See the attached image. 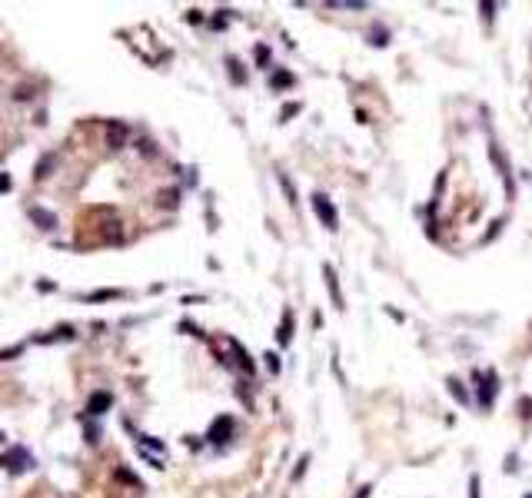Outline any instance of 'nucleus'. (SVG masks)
Returning a JSON list of instances; mask_svg holds the SVG:
<instances>
[{
	"label": "nucleus",
	"mask_w": 532,
	"mask_h": 498,
	"mask_svg": "<svg viewBox=\"0 0 532 498\" xmlns=\"http://www.w3.org/2000/svg\"><path fill=\"white\" fill-rule=\"evenodd\" d=\"M0 465H3L10 475H20V472H27V468L33 465V458H30V452H27L23 445H10L7 452L0 455Z\"/></svg>",
	"instance_id": "nucleus-1"
},
{
	"label": "nucleus",
	"mask_w": 532,
	"mask_h": 498,
	"mask_svg": "<svg viewBox=\"0 0 532 498\" xmlns=\"http://www.w3.org/2000/svg\"><path fill=\"white\" fill-rule=\"evenodd\" d=\"M313 213L320 216V222L326 226V229H336L339 226V216H336V206H332V199L326 196V193H313Z\"/></svg>",
	"instance_id": "nucleus-2"
},
{
	"label": "nucleus",
	"mask_w": 532,
	"mask_h": 498,
	"mask_svg": "<svg viewBox=\"0 0 532 498\" xmlns=\"http://www.w3.org/2000/svg\"><path fill=\"white\" fill-rule=\"evenodd\" d=\"M472 379H476V395H479V405L482 409H489L492 405V398H496V372H472Z\"/></svg>",
	"instance_id": "nucleus-3"
},
{
	"label": "nucleus",
	"mask_w": 532,
	"mask_h": 498,
	"mask_svg": "<svg viewBox=\"0 0 532 498\" xmlns=\"http://www.w3.org/2000/svg\"><path fill=\"white\" fill-rule=\"evenodd\" d=\"M233 429H236V422H233V415H216V419L210 422V429H206V442H213V445H223V442H230Z\"/></svg>",
	"instance_id": "nucleus-4"
},
{
	"label": "nucleus",
	"mask_w": 532,
	"mask_h": 498,
	"mask_svg": "<svg viewBox=\"0 0 532 498\" xmlns=\"http://www.w3.org/2000/svg\"><path fill=\"white\" fill-rule=\"evenodd\" d=\"M27 220H30L37 229H44V232H54L57 229V213L44 210V206H30V210H27Z\"/></svg>",
	"instance_id": "nucleus-5"
},
{
	"label": "nucleus",
	"mask_w": 532,
	"mask_h": 498,
	"mask_svg": "<svg viewBox=\"0 0 532 498\" xmlns=\"http://www.w3.org/2000/svg\"><path fill=\"white\" fill-rule=\"evenodd\" d=\"M113 409V392H107V388H100V392H93L87 402V415L90 419H97V415H103V412Z\"/></svg>",
	"instance_id": "nucleus-6"
},
{
	"label": "nucleus",
	"mask_w": 532,
	"mask_h": 498,
	"mask_svg": "<svg viewBox=\"0 0 532 498\" xmlns=\"http://www.w3.org/2000/svg\"><path fill=\"white\" fill-rule=\"evenodd\" d=\"M127 140H130V126H127V123H120V120L107 123V146H110V150L127 146Z\"/></svg>",
	"instance_id": "nucleus-7"
},
{
	"label": "nucleus",
	"mask_w": 532,
	"mask_h": 498,
	"mask_svg": "<svg viewBox=\"0 0 532 498\" xmlns=\"http://www.w3.org/2000/svg\"><path fill=\"white\" fill-rule=\"evenodd\" d=\"M323 276H326V289H330V299H332V306H336V309H346V302H343V292H339V279H336V269H332L330 263L323 266Z\"/></svg>",
	"instance_id": "nucleus-8"
},
{
	"label": "nucleus",
	"mask_w": 532,
	"mask_h": 498,
	"mask_svg": "<svg viewBox=\"0 0 532 498\" xmlns=\"http://www.w3.org/2000/svg\"><path fill=\"white\" fill-rule=\"evenodd\" d=\"M230 349L236 352V362H240V369H243V372H250V376H256V362L250 359V352H246L243 345H240V339H230Z\"/></svg>",
	"instance_id": "nucleus-9"
},
{
	"label": "nucleus",
	"mask_w": 532,
	"mask_h": 498,
	"mask_svg": "<svg viewBox=\"0 0 532 498\" xmlns=\"http://www.w3.org/2000/svg\"><path fill=\"white\" fill-rule=\"evenodd\" d=\"M276 342L283 345V349L293 342V309L283 312V322H279V329H276Z\"/></svg>",
	"instance_id": "nucleus-10"
},
{
	"label": "nucleus",
	"mask_w": 532,
	"mask_h": 498,
	"mask_svg": "<svg viewBox=\"0 0 532 498\" xmlns=\"http://www.w3.org/2000/svg\"><path fill=\"white\" fill-rule=\"evenodd\" d=\"M80 299L83 302H110V299H123V289H97V292H87Z\"/></svg>",
	"instance_id": "nucleus-11"
},
{
	"label": "nucleus",
	"mask_w": 532,
	"mask_h": 498,
	"mask_svg": "<svg viewBox=\"0 0 532 498\" xmlns=\"http://www.w3.org/2000/svg\"><path fill=\"white\" fill-rule=\"evenodd\" d=\"M226 66H230V80L233 83H236V87H246V70H243V63H240V60H236V56H230V60H226Z\"/></svg>",
	"instance_id": "nucleus-12"
},
{
	"label": "nucleus",
	"mask_w": 532,
	"mask_h": 498,
	"mask_svg": "<svg viewBox=\"0 0 532 498\" xmlns=\"http://www.w3.org/2000/svg\"><path fill=\"white\" fill-rule=\"evenodd\" d=\"M269 87H273V90H286V87H296V77H293L289 70H276V73L269 77Z\"/></svg>",
	"instance_id": "nucleus-13"
},
{
	"label": "nucleus",
	"mask_w": 532,
	"mask_h": 498,
	"mask_svg": "<svg viewBox=\"0 0 532 498\" xmlns=\"http://www.w3.org/2000/svg\"><path fill=\"white\" fill-rule=\"evenodd\" d=\"M57 339H73V326H57L50 335H33V342H57Z\"/></svg>",
	"instance_id": "nucleus-14"
},
{
	"label": "nucleus",
	"mask_w": 532,
	"mask_h": 498,
	"mask_svg": "<svg viewBox=\"0 0 532 498\" xmlns=\"http://www.w3.org/2000/svg\"><path fill=\"white\" fill-rule=\"evenodd\" d=\"M117 482H127V485H133V488H143V482L136 478V472H133V468H127V465H120V468H117Z\"/></svg>",
	"instance_id": "nucleus-15"
},
{
	"label": "nucleus",
	"mask_w": 532,
	"mask_h": 498,
	"mask_svg": "<svg viewBox=\"0 0 532 498\" xmlns=\"http://www.w3.org/2000/svg\"><path fill=\"white\" fill-rule=\"evenodd\" d=\"M54 160H57V156H54V153H47V156H40V163H37V169H33V176H37V179H44V176H50V166H54Z\"/></svg>",
	"instance_id": "nucleus-16"
},
{
	"label": "nucleus",
	"mask_w": 532,
	"mask_h": 498,
	"mask_svg": "<svg viewBox=\"0 0 532 498\" xmlns=\"http://www.w3.org/2000/svg\"><path fill=\"white\" fill-rule=\"evenodd\" d=\"M160 206H166V210L180 206V189H163V193H160Z\"/></svg>",
	"instance_id": "nucleus-17"
},
{
	"label": "nucleus",
	"mask_w": 532,
	"mask_h": 498,
	"mask_svg": "<svg viewBox=\"0 0 532 498\" xmlns=\"http://www.w3.org/2000/svg\"><path fill=\"white\" fill-rule=\"evenodd\" d=\"M83 439H87V445H97L100 439H103V432H100V425L87 422V429H83Z\"/></svg>",
	"instance_id": "nucleus-18"
},
{
	"label": "nucleus",
	"mask_w": 532,
	"mask_h": 498,
	"mask_svg": "<svg viewBox=\"0 0 532 498\" xmlns=\"http://www.w3.org/2000/svg\"><path fill=\"white\" fill-rule=\"evenodd\" d=\"M23 355V345H7V349H0V362H10V359H20Z\"/></svg>",
	"instance_id": "nucleus-19"
},
{
	"label": "nucleus",
	"mask_w": 532,
	"mask_h": 498,
	"mask_svg": "<svg viewBox=\"0 0 532 498\" xmlns=\"http://www.w3.org/2000/svg\"><path fill=\"white\" fill-rule=\"evenodd\" d=\"M449 392L456 395V402H469V395H466V388H463L459 379H449Z\"/></svg>",
	"instance_id": "nucleus-20"
},
{
	"label": "nucleus",
	"mask_w": 532,
	"mask_h": 498,
	"mask_svg": "<svg viewBox=\"0 0 532 498\" xmlns=\"http://www.w3.org/2000/svg\"><path fill=\"white\" fill-rule=\"evenodd\" d=\"M279 186L286 189V196H289V203H293V206H296V189H293V183H289V176H286V173H279Z\"/></svg>",
	"instance_id": "nucleus-21"
},
{
	"label": "nucleus",
	"mask_w": 532,
	"mask_h": 498,
	"mask_svg": "<svg viewBox=\"0 0 532 498\" xmlns=\"http://www.w3.org/2000/svg\"><path fill=\"white\" fill-rule=\"evenodd\" d=\"M299 110H303V103H286V107H283V110H279V120L286 123V120H289V116H296V113H299Z\"/></svg>",
	"instance_id": "nucleus-22"
},
{
	"label": "nucleus",
	"mask_w": 532,
	"mask_h": 498,
	"mask_svg": "<svg viewBox=\"0 0 532 498\" xmlns=\"http://www.w3.org/2000/svg\"><path fill=\"white\" fill-rule=\"evenodd\" d=\"M263 359H266V369H269L273 376H279V355H276V352H266Z\"/></svg>",
	"instance_id": "nucleus-23"
},
{
	"label": "nucleus",
	"mask_w": 532,
	"mask_h": 498,
	"mask_svg": "<svg viewBox=\"0 0 532 498\" xmlns=\"http://www.w3.org/2000/svg\"><path fill=\"white\" fill-rule=\"evenodd\" d=\"M369 40H373L376 47H386V44H389V37H386V30H383V27H376V30L369 33Z\"/></svg>",
	"instance_id": "nucleus-24"
},
{
	"label": "nucleus",
	"mask_w": 532,
	"mask_h": 498,
	"mask_svg": "<svg viewBox=\"0 0 532 498\" xmlns=\"http://www.w3.org/2000/svg\"><path fill=\"white\" fill-rule=\"evenodd\" d=\"M306 465H310V455H303V458L296 462V468H293V482H299V478H303V472H306Z\"/></svg>",
	"instance_id": "nucleus-25"
},
{
	"label": "nucleus",
	"mask_w": 532,
	"mask_h": 498,
	"mask_svg": "<svg viewBox=\"0 0 532 498\" xmlns=\"http://www.w3.org/2000/svg\"><path fill=\"white\" fill-rule=\"evenodd\" d=\"M210 27H213V30H223V27H226V10H220V13H216V17L210 20Z\"/></svg>",
	"instance_id": "nucleus-26"
},
{
	"label": "nucleus",
	"mask_w": 532,
	"mask_h": 498,
	"mask_svg": "<svg viewBox=\"0 0 532 498\" xmlns=\"http://www.w3.org/2000/svg\"><path fill=\"white\" fill-rule=\"evenodd\" d=\"M13 189V179H10V173H0V193H10Z\"/></svg>",
	"instance_id": "nucleus-27"
},
{
	"label": "nucleus",
	"mask_w": 532,
	"mask_h": 498,
	"mask_svg": "<svg viewBox=\"0 0 532 498\" xmlns=\"http://www.w3.org/2000/svg\"><path fill=\"white\" fill-rule=\"evenodd\" d=\"M57 282H50V279H37V292H54Z\"/></svg>",
	"instance_id": "nucleus-28"
},
{
	"label": "nucleus",
	"mask_w": 532,
	"mask_h": 498,
	"mask_svg": "<svg viewBox=\"0 0 532 498\" xmlns=\"http://www.w3.org/2000/svg\"><path fill=\"white\" fill-rule=\"evenodd\" d=\"M140 458H143V462H150L153 468H163V462H160V458H153V455L146 452V448H140Z\"/></svg>",
	"instance_id": "nucleus-29"
},
{
	"label": "nucleus",
	"mask_w": 532,
	"mask_h": 498,
	"mask_svg": "<svg viewBox=\"0 0 532 498\" xmlns=\"http://www.w3.org/2000/svg\"><path fill=\"white\" fill-rule=\"evenodd\" d=\"M33 97V87H20V90H13V100H30Z\"/></svg>",
	"instance_id": "nucleus-30"
},
{
	"label": "nucleus",
	"mask_w": 532,
	"mask_h": 498,
	"mask_svg": "<svg viewBox=\"0 0 532 498\" xmlns=\"http://www.w3.org/2000/svg\"><path fill=\"white\" fill-rule=\"evenodd\" d=\"M140 153H143V156H156V146H153V140H143V143H140Z\"/></svg>",
	"instance_id": "nucleus-31"
},
{
	"label": "nucleus",
	"mask_w": 532,
	"mask_h": 498,
	"mask_svg": "<svg viewBox=\"0 0 532 498\" xmlns=\"http://www.w3.org/2000/svg\"><path fill=\"white\" fill-rule=\"evenodd\" d=\"M479 488H482L479 485V475H472L469 478V498H479Z\"/></svg>",
	"instance_id": "nucleus-32"
},
{
	"label": "nucleus",
	"mask_w": 532,
	"mask_h": 498,
	"mask_svg": "<svg viewBox=\"0 0 532 498\" xmlns=\"http://www.w3.org/2000/svg\"><path fill=\"white\" fill-rule=\"evenodd\" d=\"M256 60H260V63H266V60H269V47H256Z\"/></svg>",
	"instance_id": "nucleus-33"
},
{
	"label": "nucleus",
	"mask_w": 532,
	"mask_h": 498,
	"mask_svg": "<svg viewBox=\"0 0 532 498\" xmlns=\"http://www.w3.org/2000/svg\"><path fill=\"white\" fill-rule=\"evenodd\" d=\"M356 498H369V485H363V488H359V495H356Z\"/></svg>",
	"instance_id": "nucleus-34"
},
{
	"label": "nucleus",
	"mask_w": 532,
	"mask_h": 498,
	"mask_svg": "<svg viewBox=\"0 0 532 498\" xmlns=\"http://www.w3.org/2000/svg\"><path fill=\"white\" fill-rule=\"evenodd\" d=\"M0 442H7V435H3V429H0Z\"/></svg>",
	"instance_id": "nucleus-35"
},
{
	"label": "nucleus",
	"mask_w": 532,
	"mask_h": 498,
	"mask_svg": "<svg viewBox=\"0 0 532 498\" xmlns=\"http://www.w3.org/2000/svg\"><path fill=\"white\" fill-rule=\"evenodd\" d=\"M526 498H532V495H526Z\"/></svg>",
	"instance_id": "nucleus-36"
}]
</instances>
